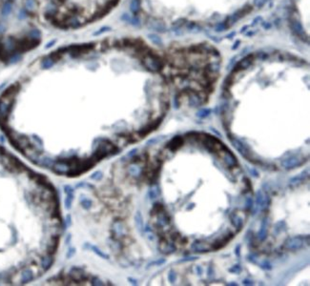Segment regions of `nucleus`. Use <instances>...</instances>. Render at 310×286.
<instances>
[{
	"instance_id": "1",
	"label": "nucleus",
	"mask_w": 310,
	"mask_h": 286,
	"mask_svg": "<svg viewBox=\"0 0 310 286\" xmlns=\"http://www.w3.org/2000/svg\"><path fill=\"white\" fill-rule=\"evenodd\" d=\"M142 63L146 69L152 72H158L162 69L163 63L158 56L151 54L144 55L142 58Z\"/></svg>"
},
{
	"instance_id": "2",
	"label": "nucleus",
	"mask_w": 310,
	"mask_h": 286,
	"mask_svg": "<svg viewBox=\"0 0 310 286\" xmlns=\"http://www.w3.org/2000/svg\"><path fill=\"white\" fill-rule=\"evenodd\" d=\"M306 243H309V237L306 238L303 237H288L285 242V248L288 251H298L306 246Z\"/></svg>"
},
{
	"instance_id": "3",
	"label": "nucleus",
	"mask_w": 310,
	"mask_h": 286,
	"mask_svg": "<svg viewBox=\"0 0 310 286\" xmlns=\"http://www.w3.org/2000/svg\"><path fill=\"white\" fill-rule=\"evenodd\" d=\"M290 27L293 31V33L295 34L297 36H299L300 38L303 39V41H307L308 42V39H307V35L306 34V32H304V30L303 28V26L302 24L300 23L298 20L296 18H291L290 19Z\"/></svg>"
},
{
	"instance_id": "4",
	"label": "nucleus",
	"mask_w": 310,
	"mask_h": 286,
	"mask_svg": "<svg viewBox=\"0 0 310 286\" xmlns=\"http://www.w3.org/2000/svg\"><path fill=\"white\" fill-rule=\"evenodd\" d=\"M248 12H249V10H247V11H246V8H244V9L240 10L239 12L235 13L234 14L230 15L229 17H227L226 20L223 22L224 25H225V28L228 29V28L232 27V26H233V25L238 21V20H239L240 18H241V17L244 16V15L246 13H248Z\"/></svg>"
},
{
	"instance_id": "5",
	"label": "nucleus",
	"mask_w": 310,
	"mask_h": 286,
	"mask_svg": "<svg viewBox=\"0 0 310 286\" xmlns=\"http://www.w3.org/2000/svg\"><path fill=\"white\" fill-rule=\"evenodd\" d=\"M303 162H304V160L303 158L298 157V155H293V157H290L287 159L283 160L282 162V165L285 169L289 170V169L295 168V167H297V166H301Z\"/></svg>"
},
{
	"instance_id": "6",
	"label": "nucleus",
	"mask_w": 310,
	"mask_h": 286,
	"mask_svg": "<svg viewBox=\"0 0 310 286\" xmlns=\"http://www.w3.org/2000/svg\"><path fill=\"white\" fill-rule=\"evenodd\" d=\"M253 59H254V55H246L244 58H242L241 59L238 63L234 66V69H233V72H239L241 70H244L246 68H248L251 64H252V62H253Z\"/></svg>"
},
{
	"instance_id": "7",
	"label": "nucleus",
	"mask_w": 310,
	"mask_h": 286,
	"mask_svg": "<svg viewBox=\"0 0 310 286\" xmlns=\"http://www.w3.org/2000/svg\"><path fill=\"white\" fill-rule=\"evenodd\" d=\"M230 140H231V142L232 144L234 145V147L239 151V152L244 155V158H250V155L251 153H249V149H248L247 146H245V145L241 142L239 139H237V138H233V137H230Z\"/></svg>"
},
{
	"instance_id": "8",
	"label": "nucleus",
	"mask_w": 310,
	"mask_h": 286,
	"mask_svg": "<svg viewBox=\"0 0 310 286\" xmlns=\"http://www.w3.org/2000/svg\"><path fill=\"white\" fill-rule=\"evenodd\" d=\"M159 250L161 251V253L168 255V254H172L176 252L177 248H176V246L173 243L168 242L167 240H165L164 237H162L161 241H159Z\"/></svg>"
},
{
	"instance_id": "9",
	"label": "nucleus",
	"mask_w": 310,
	"mask_h": 286,
	"mask_svg": "<svg viewBox=\"0 0 310 286\" xmlns=\"http://www.w3.org/2000/svg\"><path fill=\"white\" fill-rule=\"evenodd\" d=\"M188 96H189V105L190 106L198 107V106H200L201 104L204 102L202 97H201L198 93H196L194 91L188 92Z\"/></svg>"
},
{
	"instance_id": "10",
	"label": "nucleus",
	"mask_w": 310,
	"mask_h": 286,
	"mask_svg": "<svg viewBox=\"0 0 310 286\" xmlns=\"http://www.w3.org/2000/svg\"><path fill=\"white\" fill-rule=\"evenodd\" d=\"M183 144V138L182 137H175L169 141L167 144V148L171 151V152H175L177 151L182 145Z\"/></svg>"
},
{
	"instance_id": "11",
	"label": "nucleus",
	"mask_w": 310,
	"mask_h": 286,
	"mask_svg": "<svg viewBox=\"0 0 310 286\" xmlns=\"http://www.w3.org/2000/svg\"><path fill=\"white\" fill-rule=\"evenodd\" d=\"M192 249L197 253H208L212 250V248L208 246L207 244L202 243L200 241H195L192 244Z\"/></svg>"
},
{
	"instance_id": "12",
	"label": "nucleus",
	"mask_w": 310,
	"mask_h": 286,
	"mask_svg": "<svg viewBox=\"0 0 310 286\" xmlns=\"http://www.w3.org/2000/svg\"><path fill=\"white\" fill-rule=\"evenodd\" d=\"M113 233L117 237H121L125 235V227L121 221H116L113 224Z\"/></svg>"
},
{
	"instance_id": "13",
	"label": "nucleus",
	"mask_w": 310,
	"mask_h": 286,
	"mask_svg": "<svg viewBox=\"0 0 310 286\" xmlns=\"http://www.w3.org/2000/svg\"><path fill=\"white\" fill-rule=\"evenodd\" d=\"M64 189H65V192H66V194H67V197H66V200H65V205H66L67 209H70L71 205H72V201H73V197H74V190H73V188H72L70 185L65 186Z\"/></svg>"
},
{
	"instance_id": "14",
	"label": "nucleus",
	"mask_w": 310,
	"mask_h": 286,
	"mask_svg": "<svg viewBox=\"0 0 310 286\" xmlns=\"http://www.w3.org/2000/svg\"><path fill=\"white\" fill-rule=\"evenodd\" d=\"M267 227H268V220H267V217L265 218H263V220L261 222V230L259 232V234H258V237H259V240L263 241L266 238V236H267Z\"/></svg>"
},
{
	"instance_id": "15",
	"label": "nucleus",
	"mask_w": 310,
	"mask_h": 286,
	"mask_svg": "<svg viewBox=\"0 0 310 286\" xmlns=\"http://www.w3.org/2000/svg\"><path fill=\"white\" fill-rule=\"evenodd\" d=\"M224 161H225V163L230 166V167H232V166H235L237 164V159L236 158L234 157V155L232 154L231 152H227L224 155Z\"/></svg>"
},
{
	"instance_id": "16",
	"label": "nucleus",
	"mask_w": 310,
	"mask_h": 286,
	"mask_svg": "<svg viewBox=\"0 0 310 286\" xmlns=\"http://www.w3.org/2000/svg\"><path fill=\"white\" fill-rule=\"evenodd\" d=\"M85 247L88 248V249H91V250L94 251L96 255H99V256L102 258H105V259H109V256L108 255H106L105 253H103L100 249H99L96 246H94V245H90V244H85Z\"/></svg>"
},
{
	"instance_id": "17",
	"label": "nucleus",
	"mask_w": 310,
	"mask_h": 286,
	"mask_svg": "<svg viewBox=\"0 0 310 286\" xmlns=\"http://www.w3.org/2000/svg\"><path fill=\"white\" fill-rule=\"evenodd\" d=\"M130 9L134 14H137L140 10V1L139 0H131Z\"/></svg>"
},
{
	"instance_id": "18",
	"label": "nucleus",
	"mask_w": 310,
	"mask_h": 286,
	"mask_svg": "<svg viewBox=\"0 0 310 286\" xmlns=\"http://www.w3.org/2000/svg\"><path fill=\"white\" fill-rule=\"evenodd\" d=\"M306 176H308V173H306V171L303 172V173L301 175H299L298 176H295V178H293L290 179V183L291 184H297V183H300L301 181H303L304 178H306Z\"/></svg>"
},
{
	"instance_id": "19",
	"label": "nucleus",
	"mask_w": 310,
	"mask_h": 286,
	"mask_svg": "<svg viewBox=\"0 0 310 286\" xmlns=\"http://www.w3.org/2000/svg\"><path fill=\"white\" fill-rule=\"evenodd\" d=\"M135 220H136V224H137V229L139 231H142L143 230V220H142L141 214L139 212L137 213V215L135 217Z\"/></svg>"
},
{
	"instance_id": "20",
	"label": "nucleus",
	"mask_w": 310,
	"mask_h": 286,
	"mask_svg": "<svg viewBox=\"0 0 310 286\" xmlns=\"http://www.w3.org/2000/svg\"><path fill=\"white\" fill-rule=\"evenodd\" d=\"M231 220L232 223L234 224V226H236L237 228H241L242 226V220L237 215H232L231 216Z\"/></svg>"
},
{
	"instance_id": "21",
	"label": "nucleus",
	"mask_w": 310,
	"mask_h": 286,
	"mask_svg": "<svg viewBox=\"0 0 310 286\" xmlns=\"http://www.w3.org/2000/svg\"><path fill=\"white\" fill-rule=\"evenodd\" d=\"M263 199H264V194L262 193V191H258L257 194H256V206H257V208L261 207L262 201H263Z\"/></svg>"
},
{
	"instance_id": "22",
	"label": "nucleus",
	"mask_w": 310,
	"mask_h": 286,
	"mask_svg": "<svg viewBox=\"0 0 310 286\" xmlns=\"http://www.w3.org/2000/svg\"><path fill=\"white\" fill-rule=\"evenodd\" d=\"M285 228H286V224L285 221H279L275 225V233L278 235V234H280L281 232L285 231Z\"/></svg>"
},
{
	"instance_id": "23",
	"label": "nucleus",
	"mask_w": 310,
	"mask_h": 286,
	"mask_svg": "<svg viewBox=\"0 0 310 286\" xmlns=\"http://www.w3.org/2000/svg\"><path fill=\"white\" fill-rule=\"evenodd\" d=\"M211 114V110L210 109H201V110H199L198 113H197V116L199 117V118H205V117H207L209 114Z\"/></svg>"
},
{
	"instance_id": "24",
	"label": "nucleus",
	"mask_w": 310,
	"mask_h": 286,
	"mask_svg": "<svg viewBox=\"0 0 310 286\" xmlns=\"http://www.w3.org/2000/svg\"><path fill=\"white\" fill-rule=\"evenodd\" d=\"M158 194H159V191H158V186H153L152 188L150 189V191H149V196H150V199H157Z\"/></svg>"
},
{
	"instance_id": "25",
	"label": "nucleus",
	"mask_w": 310,
	"mask_h": 286,
	"mask_svg": "<svg viewBox=\"0 0 310 286\" xmlns=\"http://www.w3.org/2000/svg\"><path fill=\"white\" fill-rule=\"evenodd\" d=\"M148 37L151 39V41H152L153 43H155V44H157V45H161L162 44V41H161V37H159V36L158 34H150L148 35Z\"/></svg>"
},
{
	"instance_id": "26",
	"label": "nucleus",
	"mask_w": 310,
	"mask_h": 286,
	"mask_svg": "<svg viewBox=\"0 0 310 286\" xmlns=\"http://www.w3.org/2000/svg\"><path fill=\"white\" fill-rule=\"evenodd\" d=\"M92 204H93V202H92V200L89 199H84L81 200V205H82V207H83L84 209H86V210L90 209L91 206H92Z\"/></svg>"
},
{
	"instance_id": "27",
	"label": "nucleus",
	"mask_w": 310,
	"mask_h": 286,
	"mask_svg": "<svg viewBox=\"0 0 310 286\" xmlns=\"http://www.w3.org/2000/svg\"><path fill=\"white\" fill-rule=\"evenodd\" d=\"M241 267L240 266L239 264L234 265L233 267H231V268L229 269V272H231V273H236V274L241 273Z\"/></svg>"
},
{
	"instance_id": "28",
	"label": "nucleus",
	"mask_w": 310,
	"mask_h": 286,
	"mask_svg": "<svg viewBox=\"0 0 310 286\" xmlns=\"http://www.w3.org/2000/svg\"><path fill=\"white\" fill-rule=\"evenodd\" d=\"M168 279H169V280H170V282H172V283L176 282L177 276H176V273L173 271V270H171V271H170V273H169V275H168Z\"/></svg>"
},
{
	"instance_id": "29",
	"label": "nucleus",
	"mask_w": 310,
	"mask_h": 286,
	"mask_svg": "<svg viewBox=\"0 0 310 286\" xmlns=\"http://www.w3.org/2000/svg\"><path fill=\"white\" fill-rule=\"evenodd\" d=\"M261 266L262 269H265V270H271V269H272V265L270 264L269 261H263V262L261 264Z\"/></svg>"
},
{
	"instance_id": "30",
	"label": "nucleus",
	"mask_w": 310,
	"mask_h": 286,
	"mask_svg": "<svg viewBox=\"0 0 310 286\" xmlns=\"http://www.w3.org/2000/svg\"><path fill=\"white\" fill-rule=\"evenodd\" d=\"M91 178L95 180H99L102 178V173L101 172H96V173L91 176Z\"/></svg>"
},
{
	"instance_id": "31",
	"label": "nucleus",
	"mask_w": 310,
	"mask_h": 286,
	"mask_svg": "<svg viewBox=\"0 0 310 286\" xmlns=\"http://www.w3.org/2000/svg\"><path fill=\"white\" fill-rule=\"evenodd\" d=\"M245 202H246V208H247V210H251L252 208H253V199H251V197H247Z\"/></svg>"
},
{
	"instance_id": "32",
	"label": "nucleus",
	"mask_w": 310,
	"mask_h": 286,
	"mask_svg": "<svg viewBox=\"0 0 310 286\" xmlns=\"http://www.w3.org/2000/svg\"><path fill=\"white\" fill-rule=\"evenodd\" d=\"M267 1H268V0H258V1H257L254 5H255V6H256L257 8H260V9H261Z\"/></svg>"
},
{
	"instance_id": "33",
	"label": "nucleus",
	"mask_w": 310,
	"mask_h": 286,
	"mask_svg": "<svg viewBox=\"0 0 310 286\" xmlns=\"http://www.w3.org/2000/svg\"><path fill=\"white\" fill-rule=\"evenodd\" d=\"M224 30H226V28H225V25H224L223 22V23H220V24L216 27V32H223V31H224Z\"/></svg>"
},
{
	"instance_id": "34",
	"label": "nucleus",
	"mask_w": 310,
	"mask_h": 286,
	"mask_svg": "<svg viewBox=\"0 0 310 286\" xmlns=\"http://www.w3.org/2000/svg\"><path fill=\"white\" fill-rule=\"evenodd\" d=\"M92 282H93V284H94V285H103V284H104L99 278H96V277H95L94 279H93Z\"/></svg>"
},
{
	"instance_id": "35",
	"label": "nucleus",
	"mask_w": 310,
	"mask_h": 286,
	"mask_svg": "<svg viewBox=\"0 0 310 286\" xmlns=\"http://www.w3.org/2000/svg\"><path fill=\"white\" fill-rule=\"evenodd\" d=\"M261 21H262V17H261V16H258V17H256L254 20H253V22H252L251 26H252V27H255V26H256L258 23H260Z\"/></svg>"
},
{
	"instance_id": "36",
	"label": "nucleus",
	"mask_w": 310,
	"mask_h": 286,
	"mask_svg": "<svg viewBox=\"0 0 310 286\" xmlns=\"http://www.w3.org/2000/svg\"><path fill=\"white\" fill-rule=\"evenodd\" d=\"M164 262H165V259H158V261H156L151 262L150 264H148V267L152 266V265H161V264H162Z\"/></svg>"
},
{
	"instance_id": "37",
	"label": "nucleus",
	"mask_w": 310,
	"mask_h": 286,
	"mask_svg": "<svg viewBox=\"0 0 310 286\" xmlns=\"http://www.w3.org/2000/svg\"><path fill=\"white\" fill-rule=\"evenodd\" d=\"M75 248H70L69 249V251L68 253H67V258H72L75 255Z\"/></svg>"
},
{
	"instance_id": "38",
	"label": "nucleus",
	"mask_w": 310,
	"mask_h": 286,
	"mask_svg": "<svg viewBox=\"0 0 310 286\" xmlns=\"http://www.w3.org/2000/svg\"><path fill=\"white\" fill-rule=\"evenodd\" d=\"M261 25H262V28L264 29V30H269L272 27V25L269 22H263Z\"/></svg>"
},
{
	"instance_id": "39",
	"label": "nucleus",
	"mask_w": 310,
	"mask_h": 286,
	"mask_svg": "<svg viewBox=\"0 0 310 286\" xmlns=\"http://www.w3.org/2000/svg\"><path fill=\"white\" fill-rule=\"evenodd\" d=\"M235 254L237 255V257H241V245L240 244H238L236 249H235Z\"/></svg>"
},
{
	"instance_id": "40",
	"label": "nucleus",
	"mask_w": 310,
	"mask_h": 286,
	"mask_svg": "<svg viewBox=\"0 0 310 286\" xmlns=\"http://www.w3.org/2000/svg\"><path fill=\"white\" fill-rule=\"evenodd\" d=\"M196 272H197V274H198L199 276H201V275H202V273H203V271H202V268H201L200 266L196 267Z\"/></svg>"
},
{
	"instance_id": "41",
	"label": "nucleus",
	"mask_w": 310,
	"mask_h": 286,
	"mask_svg": "<svg viewBox=\"0 0 310 286\" xmlns=\"http://www.w3.org/2000/svg\"><path fill=\"white\" fill-rule=\"evenodd\" d=\"M242 282H244V285H253V282H252V280H250V279H244Z\"/></svg>"
},
{
	"instance_id": "42",
	"label": "nucleus",
	"mask_w": 310,
	"mask_h": 286,
	"mask_svg": "<svg viewBox=\"0 0 310 286\" xmlns=\"http://www.w3.org/2000/svg\"><path fill=\"white\" fill-rule=\"evenodd\" d=\"M240 43H241V41H240V40H238V42H236V43L234 44V47H233V48H232V50H236L237 48H239V45H240Z\"/></svg>"
},
{
	"instance_id": "43",
	"label": "nucleus",
	"mask_w": 310,
	"mask_h": 286,
	"mask_svg": "<svg viewBox=\"0 0 310 286\" xmlns=\"http://www.w3.org/2000/svg\"><path fill=\"white\" fill-rule=\"evenodd\" d=\"M258 33V31H254V32H249V33H246L245 35L246 36H250V35H254Z\"/></svg>"
},
{
	"instance_id": "44",
	"label": "nucleus",
	"mask_w": 310,
	"mask_h": 286,
	"mask_svg": "<svg viewBox=\"0 0 310 286\" xmlns=\"http://www.w3.org/2000/svg\"><path fill=\"white\" fill-rule=\"evenodd\" d=\"M70 225H71V217L68 216V217H67V225H66V227H68Z\"/></svg>"
},
{
	"instance_id": "45",
	"label": "nucleus",
	"mask_w": 310,
	"mask_h": 286,
	"mask_svg": "<svg viewBox=\"0 0 310 286\" xmlns=\"http://www.w3.org/2000/svg\"><path fill=\"white\" fill-rule=\"evenodd\" d=\"M248 29V26H245V27H244V28H241V34H244V32H246V30Z\"/></svg>"
},
{
	"instance_id": "46",
	"label": "nucleus",
	"mask_w": 310,
	"mask_h": 286,
	"mask_svg": "<svg viewBox=\"0 0 310 286\" xmlns=\"http://www.w3.org/2000/svg\"><path fill=\"white\" fill-rule=\"evenodd\" d=\"M208 275H209V277H210V276H212V267L211 266L209 267V270H208Z\"/></svg>"
}]
</instances>
